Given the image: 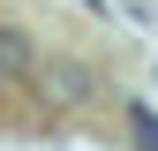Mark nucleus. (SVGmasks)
Returning a JSON list of instances; mask_svg holds the SVG:
<instances>
[{
    "label": "nucleus",
    "instance_id": "obj_3",
    "mask_svg": "<svg viewBox=\"0 0 158 151\" xmlns=\"http://www.w3.org/2000/svg\"><path fill=\"white\" fill-rule=\"evenodd\" d=\"M128 121H135V144L158 151V121H151V106H128Z\"/></svg>",
    "mask_w": 158,
    "mask_h": 151
},
{
    "label": "nucleus",
    "instance_id": "obj_1",
    "mask_svg": "<svg viewBox=\"0 0 158 151\" xmlns=\"http://www.w3.org/2000/svg\"><path fill=\"white\" fill-rule=\"evenodd\" d=\"M30 76H38V91H45L53 106H90V98H98V76H90L83 61H60V53H53V61H38Z\"/></svg>",
    "mask_w": 158,
    "mask_h": 151
},
{
    "label": "nucleus",
    "instance_id": "obj_2",
    "mask_svg": "<svg viewBox=\"0 0 158 151\" xmlns=\"http://www.w3.org/2000/svg\"><path fill=\"white\" fill-rule=\"evenodd\" d=\"M30 68H38V53H30V38H23V30H0V83H23Z\"/></svg>",
    "mask_w": 158,
    "mask_h": 151
},
{
    "label": "nucleus",
    "instance_id": "obj_4",
    "mask_svg": "<svg viewBox=\"0 0 158 151\" xmlns=\"http://www.w3.org/2000/svg\"><path fill=\"white\" fill-rule=\"evenodd\" d=\"M0 98H8V83H0Z\"/></svg>",
    "mask_w": 158,
    "mask_h": 151
}]
</instances>
